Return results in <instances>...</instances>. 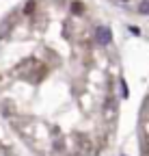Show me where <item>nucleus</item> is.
Wrapping results in <instances>:
<instances>
[{"instance_id": "obj_1", "label": "nucleus", "mask_w": 149, "mask_h": 156, "mask_svg": "<svg viewBox=\"0 0 149 156\" xmlns=\"http://www.w3.org/2000/svg\"><path fill=\"white\" fill-rule=\"evenodd\" d=\"M97 39H100L102 46L110 44V30H108V28H100V30H97Z\"/></svg>"}, {"instance_id": "obj_2", "label": "nucleus", "mask_w": 149, "mask_h": 156, "mask_svg": "<svg viewBox=\"0 0 149 156\" xmlns=\"http://www.w3.org/2000/svg\"><path fill=\"white\" fill-rule=\"evenodd\" d=\"M138 13L141 15H149V0H143V2L138 5Z\"/></svg>"}]
</instances>
